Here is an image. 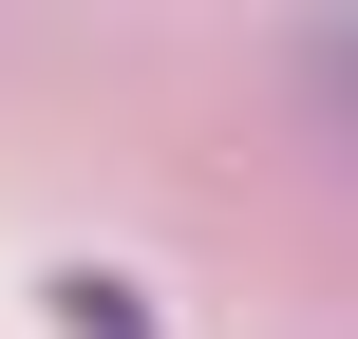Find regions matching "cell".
<instances>
[{
	"label": "cell",
	"instance_id": "obj_1",
	"mask_svg": "<svg viewBox=\"0 0 358 339\" xmlns=\"http://www.w3.org/2000/svg\"><path fill=\"white\" fill-rule=\"evenodd\" d=\"M38 302H57V339H151V283L132 264H57Z\"/></svg>",
	"mask_w": 358,
	"mask_h": 339
}]
</instances>
